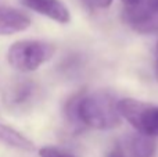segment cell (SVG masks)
Listing matches in <instances>:
<instances>
[{
  "label": "cell",
  "mask_w": 158,
  "mask_h": 157,
  "mask_svg": "<svg viewBox=\"0 0 158 157\" xmlns=\"http://www.w3.org/2000/svg\"><path fill=\"white\" fill-rule=\"evenodd\" d=\"M31 27V18L14 7L0 4V36L14 35Z\"/></svg>",
  "instance_id": "7"
},
{
  "label": "cell",
  "mask_w": 158,
  "mask_h": 157,
  "mask_svg": "<svg viewBox=\"0 0 158 157\" xmlns=\"http://www.w3.org/2000/svg\"><path fill=\"white\" fill-rule=\"evenodd\" d=\"M42 97V88L33 81L22 79L13 82L4 89L2 103L13 114L29 113Z\"/></svg>",
  "instance_id": "4"
},
{
  "label": "cell",
  "mask_w": 158,
  "mask_h": 157,
  "mask_svg": "<svg viewBox=\"0 0 158 157\" xmlns=\"http://www.w3.org/2000/svg\"><path fill=\"white\" fill-rule=\"evenodd\" d=\"M154 70H156V77L158 79V45H157V58H156V67H154Z\"/></svg>",
  "instance_id": "14"
},
{
  "label": "cell",
  "mask_w": 158,
  "mask_h": 157,
  "mask_svg": "<svg viewBox=\"0 0 158 157\" xmlns=\"http://www.w3.org/2000/svg\"><path fill=\"white\" fill-rule=\"evenodd\" d=\"M118 102L119 100L107 91L81 95L77 106L78 122L100 131L119 127L122 116L118 108Z\"/></svg>",
  "instance_id": "1"
},
{
  "label": "cell",
  "mask_w": 158,
  "mask_h": 157,
  "mask_svg": "<svg viewBox=\"0 0 158 157\" xmlns=\"http://www.w3.org/2000/svg\"><path fill=\"white\" fill-rule=\"evenodd\" d=\"M118 108L122 116L139 134L158 136V106L136 99H121Z\"/></svg>",
  "instance_id": "3"
},
{
  "label": "cell",
  "mask_w": 158,
  "mask_h": 157,
  "mask_svg": "<svg viewBox=\"0 0 158 157\" xmlns=\"http://www.w3.org/2000/svg\"><path fill=\"white\" fill-rule=\"evenodd\" d=\"M19 3L29 10L60 24H68L71 21L69 10L60 0H19Z\"/></svg>",
  "instance_id": "6"
},
{
  "label": "cell",
  "mask_w": 158,
  "mask_h": 157,
  "mask_svg": "<svg viewBox=\"0 0 158 157\" xmlns=\"http://www.w3.org/2000/svg\"><path fill=\"white\" fill-rule=\"evenodd\" d=\"M0 143L13 147L15 150H21V152H33L35 150V145L32 141H29L19 131L6 124H2V122H0Z\"/></svg>",
  "instance_id": "8"
},
{
  "label": "cell",
  "mask_w": 158,
  "mask_h": 157,
  "mask_svg": "<svg viewBox=\"0 0 158 157\" xmlns=\"http://www.w3.org/2000/svg\"><path fill=\"white\" fill-rule=\"evenodd\" d=\"M123 21L140 33H158V0H143L123 10Z\"/></svg>",
  "instance_id": "5"
},
{
  "label": "cell",
  "mask_w": 158,
  "mask_h": 157,
  "mask_svg": "<svg viewBox=\"0 0 158 157\" xmlns=\"http://www.w3.org/2000/svg\"><path fill=\"white\" fill-rule=\"evenodd\" d=\"M106 157H126L125 156V153H123V149L121 146H117V147H114V149L111 150V152L108 153Z\"/></svg>",
  "instance_id": "12"
},
{
  "label": "cell",
  "mask_w": 158,
  "mask_h": 157,
  "mask_svg": "<svg viewBox=\"0 0 158 157\" xmlns=\"http://www.w3.org/2000/svg\"><path fill=\"white\" fill-rule=\"evenodd\" d=\"M89 8H108L112 0H82Z\"/></svg>",
  "instance_id": "11"
},
{
  "label": "cell",
  "mask_w": 158,
  "mask_h": 157,
  "mask_svg": "<svg viewBox=\"0 0 158 157\" xmlns=\"http://www.w3.org/2000/svg\"><path fill=\"white\" fill-rule=\"evenodd\" d=\"M39 157H77V156L65 152V150L58 149V147L44 146L42 149H39Z\"/></svg>",
  "instance_id": "10"
},
{
  "label": "cell",
  "mask_w": 158,
  "mask_h": 157,
  "mask_svg": "<svg viewBox=\"0 0 158 157\" xmlns=\"http://www.w3.org/2000/svg\"><path fill=\"white\" fill-rule=\"evenodd\" d=\"M56 47L52 43L36 39L18 40L7 52V61L14 70L21 72L36 71L53 57Z\"/></svg>",
  "instance_id": "2"
},
{
  "label": "cell",
  "mask_w": 158,
  "mask_h": 157,
  "mask_svg": "<svg viewBox=\"0 0 158 157\" xmlns=\"http://www.w3.org/2000/svg\"><path fill=\"white\" fill-rule=\"evenodd\" d=\"M142 2L143 0H122V3L126 6V7H133V6H137Z\"/></svg>",
  "instance_id": "13"
},
{
  "label": "cell",
  "mask_w": 158,
  "mask_h": 157,
  "mask_svg": "<svg viewBox=\"0 0 158 157\" xmlns=\"http://www.w3.org/2000/svg\"><path fill=\"white\" fill-rule=\"evenodd\" d=\"M128 150L133 157H153L157 150L156 142L151 136L135 134L128 138Z\"/></svg>",
  "instance_id": "9"
}]
</instances>
